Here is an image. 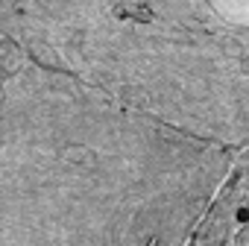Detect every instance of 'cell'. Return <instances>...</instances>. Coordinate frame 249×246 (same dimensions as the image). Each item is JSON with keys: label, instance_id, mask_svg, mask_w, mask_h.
Listing matches in <instances>:
<instances>
[{"label": "cell", "instance_id": "cell-3", "mask_svg": "<svg viewBox=\"0 0 249 246\" xmlns=\"http://www.w3.org/2000/svg\"><path fill=\"white\" fill-rule=\"evenodd\" d=\"M185 246H249V141L234 150Z\"/></svg>", "mask_w": 249, "mask_h": 246}, {"label": "cell", "instance_id": "cell-1", "mask_svg": "<svg viewBox=\"0 0 249 246\" xmlns=\"http://www.w3.org/2000/svg\"><path fill=\"white\" fill-rule=\"evenodd\" d=\"M231 156L0 38V246H185Z\"/></svg>", "mask_w": 249, "mask_h": 246}, {"label": "cell", "instance_id": "cell-2", "mask_svg": "<svg viewBox=\"0 0 249 246\" xmlns=\"http://www.w3.org/2000/svg\"><path fill=\"white\" fill-rule=\"evenodd\" d=\"M0 38L196 138L249 141V0H0Z\"/></svg>", "mask_w": 249, "mask_h": 246}]
</instances>
